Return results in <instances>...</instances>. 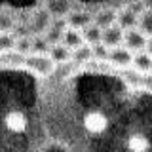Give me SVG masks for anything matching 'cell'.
I'll list each match as a JSON object with an SVG mask.
<instances>
[{
	"label": "cell",
	"instance_id": "cell-1",
	"mask_svg": "<svg viewBox=\"0 0 152 152\" xmlns=\"http://www.w3.org/2000/svg\"><path fill=\"white\" fill-rule=\"evenodd\" d=\"M23 63L31 70H34L36 74H42V76L50 74L51 70L55 69V63L50 59V55H46V53H32V55L27 53L25 59H23Z\"/></svg>",
	"mask_w": 152,
	"mask_h": 152
},
{
	"label": "cell",
	"instance_id": "cell-2",
	"mask_svg": "<svg viewBox=\"0 0 152 152\" xmlns=\"http://www.w3.org/2000/svg\"><path fill=\"white\" fill-rule=\"evenodd\" d=\"M122 42H124V46H126L129 51H141V50L146 48V34H142L137 27H133V28L124 31Z\"/></svg>",
	"mask_w": 152,
	"mask_h": 152
},
{
	"label": "cell",
	"instance_id": "cell-3",
	"mask_svg": "<svg viewBox=\"0 0 152 152\" xmlns=\"http://www.w3.org/2000/svg\"><path fill=\"white\" fill-rule=\"evenodd\" d=\"M84 127L89 133L99 135V133H103L108 127V118L104 116L103 112H97V110L88 112V114H86V118H84Z\"/></svg>",
	"mask_w": 152,
	"mask_h": 152
},
{
	"label": "cell",
	"instance_id": "cell-4",
	"mask_svg": "<svg viewBox=\"0 0 152 152\" xmlns=\"http://www.w3.org/2000/svg\"><path fill=\"white\" fill-rule=\"evenodd\" d=\"M122 38H124V28L118 25H107L101 28V42L107 48H114V46H120L122 44Z\"/></svg>",
	"mask_w": 152,
	"mask_h": 152
},
{
	"label": "cell",
	"instance_id": "cell-5",
	"mask_svg": "<svg viewBox=\"0 0 152 152\" xmlns=\"http://www.w3.org/2000/svg\"><path fill=\"white\" fill-rule=\"evenodd\" d=\"M131 51L127 50L126 46H114V48H108V55H107V59L110 61L112 65H116V66H122V69H126L127 65H131Z\"/></svg>",
	"mask_w": 152,
	"mask_h": 152
},
{
	"label": "cell",
	"instance_id": "cell-6",
	"mask_svg": "<svg viewBox=\"0 0 152 152\" xmlns=\"http://www.w3.org/2000/svg\"><path fill=\"white\" fill-rule=\"evenodd\" d=\"M4 124H6V127H8L10 131L21 133V131H25V127H27V118H25V114H23V112L13 110V112H10L8 116L4 118Z\"/></svg>",
	"mask_w": 152,
	"mask_h": 152
},
{
	"label": "cell",
	"instance_id": "cell-7",
	"mask_svg": "<svg viewBox=\"0 0 152 152\" xmlns=\"http://www.w3.org/2000/svg\"><path fill=\"white\" fill-rule=\"evenodd\" d=\"M48 55L53 63H65V61H70V48H66L63 42H57L48 50Z\"/></svg>",
	"mask_w": 152,
	"mask_h": 152
},
{
	"label": "cell",
	"instance_id": "cell-8",
	"mask_svg": "<svg viewBox=\"0 0 152 152\" xmlns=\"http://www.w3.org/2000/svg\"><path fill=\"white\" fill-rule=\"evenodd\" d=\"M89 59H93V55H91V46H88V44H80V46H76L70 50V61H72L74 65H78V63H88Z\"/></svg>",
	"mask_w": 152,
	"mask_h": 152
},
{
	"label": "cell",
	"instance_id": "cell-9",
	"mask_svg": "<svg viewBox=\"0 0 152 152\" xmlns=\"http://www.w3.org/2000/svg\"><path fill=\"white\" fill-rule=\"evenodd\" d=\"M61 42L66 46V48H76V46H80L84 42V38H82V32H78V28H72V27H66L65 31H63V36H61Z\"/></svg>",
	"mask_w": 152,
	"mask_h": 152
},
{
	"label": "cell",
	"instance_id": "cell-10",
	"mask_svg": "<svg viewBox=\"0 0 152 152\" xmlns=\"http://www.w3.org/2000/svg\"><path fill=\"white\" fill-rule=\"evenodd\" d=\"M131 63H133V66H135L139 72H148L150 66H152L150 53H148V51H142V50L137 51V53L131 57Z\"/></svg>",
	"mask_w": 152,
	"mask_h": 152
},
{
	"label": "cell",
	"instance_id": "cell-11",
	"mask_svg": "<svg viewBox=\"0 0 152 152\" xmlns=\"http://www.w3.org/2000/svg\"><path fill=\"white\" fill-rule=\"evenodd\" d=\"M114 23H118V27H122L124 31L133 28V27L137 25V13H133L131 10H122L120 13H116Z\"/></svg>",
	"mask_w": 152,
	"mask_h": 152
},
{
	"label": "cell",
	"instance_id": "cell-12",
	"mask_svg": "<svg viewBox=\"0 0 152 152\" xmlns=\"http://www.w3.org/2000/svg\"><path fill=\"white\" fill-rule=\"evenodd\" d=\"M82 38H84V42H89V44L101 42V27L95 25V23H88V25L84 27Z\"/></svg>",
	"mask_w": 152,
	"mask_h": 152
},
{
	"label": "cell",
	"instance_id": "cell-13",
	"mask_svg": "<svg viewBox=\"0 0 152 152\" xmlns=\"http://www.w3.org/2000/svg\"><path fill=\"white\" fill-rule=\"evenodd\" d=\"M127 146H129L131 150H135V152H145V150H148L150 142H148V139H146L145 135H141V133H135V135L129 137V141H127Z\"/></svg>",
	"mask_w": 152,
	"mask_h": 152
},
{
	"label": "cell",
	"instance_id": "cell-14",
	"mask_svg": "<svg viewBox=\"0 0 152 152\" xmlns=\"http://www.w3.org/2000/svg\"><path fill=\"white\" fill-rule=\"evenodd\" d=\"M88 23H91V15H88V13H72V15H69L66 19V25L72 27V28H84Z\"/></svg>",
	"mask_w": 152,
	"mask_h": 152
},
{
	"label": "cell",
	"instance_id": "cell-15",
	"mask_svg": "<svg viewBox=\"0 0 152 152\" xmlns=\"http://www.w3.org/2000/svg\"><path fill=\"white\" fill-rule=\"evenodd\" d=\"M13 46H15V34L10 32V31L0 32V53H2V51L13 50Z\"/></svg>",
	"mask_w": 152,
	"mask_h": 152
},
{
	"label": "cell",
	"instance_id": "cell-16",
	"mask_svg": "<svg viewBox=\"0 0 152 152\" xmlns=\"http://www.w3.org/2000/svg\"><path fill=\"white\" fill-rule=\"evenodd\" d=\"M89 46H91V55H93L95 61H107L108 48L103 42H95V44H89Z\"/></svg>",
	"mask_w": 152,
	"mask_h": 152
},
{
	"label": "cell",
	"instance_id": "cell-17",
	"mask_svg": "<svg viewBox=\"0 0 152 152\" xmlns=\"http://www.w3.org/2000/svg\"><path fill=\"white\" fill-rule=\"evenodd\" d=\"M114 19H116V13L112 12V10H104V12H101L97 17H95V25H99V27H107V25H112L114 23Z\"/></svg>",
	"mask_w": 152,
	"mask_h": 152
},
{
	"label": "cell",
	"instance_id": "cell-18",
	"mask_svg": "<svg viewBox=\"0 0 152 152\" xmlns=\"http://www.w3.org/2000/svg\"><path fill=\"white\" fill-rule=\"evenodd\" d=\"M48 50H50V44L46 42L44 36L31 40V53H48Z\"/></svg>",
	"mask_w": 152,
	"mask_h": 152
},
{
	"label": "cell",
	"instance_id": "cell-19",
	"mask_svg": "<svg viewBox=\"0 0 152 152\" xmlns=\"http://www.w3.org/2000/svg\"><path fill=\"white\" fill-rule=\"evenodd\" d=\"M13 50H15L17 53H21V55L31 53V38H28V36L15 38V46H13Z\"/></svg>",
	"mask_w": 152,
	"mask_h": 152
},
{
	"label": "cell",
	"instance_id": "cell-20",
	"mask_svg": "<svg viewBox=\"0 0 152 152\" xmlns=\"http://www.w3.org/2000/svg\"><path fill=\"white\" fill-rule=\"evenodd\" d=\"M10 28H13V21H12V17H8V15H0V32H2V31H10Z\"/></svg>",
	"mask_w": 152,
	"mask_h": 152
}]
</instances>
